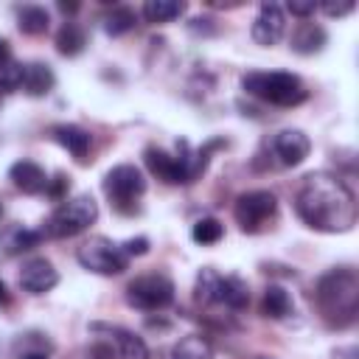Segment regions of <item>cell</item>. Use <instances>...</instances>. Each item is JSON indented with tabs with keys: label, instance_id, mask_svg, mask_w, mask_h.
Instances as JSON below:
<instances>
[{
	"label": "cell",
	"instance_id": "obj_1",
	"mask_svg": "<svg viewBox=\"0 0 359 359\" xmlns=\"http://www.w3.org/2000/svg\"><path fill=\"white\" fill-rule=\"evenodd\" d=\"M294 210L303 224L320 233H348L359 216L353 191L345 185V180L328 171H314L300 182Z\"/></svg>",
	"mask_w": 359,
	"mask_h": 359
},
{
	"label": "cell",
	"instance_id": "obj_2",
	"mask_svg": "<svg viewBox=\"0 0 359 359\" xmlns=\"http://www.w3.org/2000/svg\"><path fill=\"white\" fill-rule=\"evenodd\" d=\"M219 146H224V140H210L202 149H191L188 140H177V154H168L160 146H149L143 151V163L157 180H163L168 185H191L194 180H199L205 174L210 151Z\"/></svg>",
	"mask_w": 359,
	"mask_h": 359
},
{
	"label": "cell",
	"instance_id": "obj_3",
	"mask_svg": "<svg viewBox=\"0 0 359 359\" xmlns=\"http://www.w3.org/2000/svg\"><path fill=\"white\" fill-rule=\"evenodd\" d=\"M314 300L323 320L334 328H345L359 311V275L351 266H337L320 275L314 286Z\"/></svg>",
	"mask_w": 359,
	"mask_h": 359
},
{
	"label": "cell",
	"instance_id": "obj_4",
	"mask_svg": "<svg viewBox=\"0 0 359 359\" xmlns=\"http://www.w3.org/2000/svg\"><path fill=\"white\" fill-rule=\"evenodd\" d=\"M241 90L247 95H255L266 104L275 107H297L309 98L306 84L300 81V76L286 73V70H247L241 76Z\"/></svg>",
	"mask_w": 359,
	"mask_h": 359
},
{
	"label": "cell",
	"instance_id": "obj_5",
	"mask_svg": "<svg viewBox=\"0 0 359 359\" xmlns=\"http://www.w3.org/2000/svg\"><path fill=\"white\" fill-rule=\"evenodd\" d=\"M98 219V202L90 194H79L65 199L45 222V238H70L84 233Z\"/></svg>",
	"mask_w": 359,
	"mask_h": 359
},
{
	"label": "cell",
	"instance_id": "obj_6",
	"mask_svg": "<svg viewBox=\"0 0 359 359\" xmlns=\"http://www.w3.org/2000/svg\"><path fill=\"white\" fill-rule=\"evenodd\" d=\"M104 191H107V196L118 213H135L137 199L146 194V180H143L140 168H135L132 163H121V165H112L107 171Z\"/></svg>",
	"mask_w": 359,
	"mask_h": 359
},
{
	"label": "cell",
	"instance_id": "obj_7",
	"mask_svg": "<svg viewBox=\"0 0 359 359\" xmlns=\"http://www.w3.org/2000/svg\"><path fill=\"white\" fill-rule=\"evenodd\" d=\"M76 261L95 275H121L129 266V255L121 244H115L107 236H93L76 250Z\"/></svg>",
	"mask_w": 359,
	"mask_h": 359
},
{
	"label": "cell",
	"instance_id": "obj_8",
	"mask_svg": "<svg viewBox=\"0 0 359 359\" xmlns=\"http://www.w3.org/2000/svg\"><path fill=\"white\" fill-rule=\"evenodd\" d=\"M275 213H278V196L266 188L244 191L233 205V216L244 233H261L275 219Z\"/></svg>",
	"mask_w": 359,
	"mask_h": 359
},
{
	"label": "cell",
	"instance_id": "obj_9",
	"mask_svg": "<svg viewBox=\"0 0 359 359\" xmlns=\"http://www.w3.org/2000/svg\"><path fill=\"white\" fill-rule=\"evenodd\" d=\"M171 300H174V283L163 272L137 275L126 286V303L140 311H160V309L171 306Z\"/></svg>",
	"mask_w": 359,
	"mask_h": 359
},
{
	"label": "cell",
	"instance_id": "obj_10",
	"mask_svg": "<svg viewBox=\"0 0 359 359\" xmlns=\"http://www.w3.org/2000/svg\"><path fill=\"white\" fill-rule=\"evenodd\" d=\"M266 151H269L272 163H278L283 168H294L309 157L311 140L300 129H280L266 140Z\"/></svg>",
	"mask_w": 359,
	"mask_h": 359
},
{
	"label": "cell",
	"instance_id": "obj_11",
	"mask_svg": "<svg viewBox=\"0 0 359 359\" xmlns=\"http://www.w3.org/2000/svg\"><path fill=\"white\" fill-rule=\"evenodd\" d=\"M283 31H286V14H283V8L278 3H261L258 17L252 20V28H250L252 42L261 45V48H272L275 42H280Z\"/></svg>",
	"mask_w": 359,
	"mask_h": 359
},
{
	"label": "cell",
	"instance_id": "obj_12",
	"mask_svg": "<svg viewBox=\"0 0 359 359\" xmlns=\"http://www.w3.org/2000/svg\"><path fill=\"white\" fill-rule=\"evenodd\" d=\"M90 328L98 331V334H107L109 345L115 348V356H121V359H149V345L135 331H129L123 325H112V323H93Z\"/></svg>",
	"mask_w": 359,
	"mask_h": 359
},
{
	"label": "cell",
	"instance_id": "obj_13",
	"mask_svg": "<svg viewBox=\"0 0 359 359\" xmlns=\"http://www.w3.org/2000/svg\"><path fill=\"white\" fill-rule=\"evenodd\" d=\"M59 283V272L48 258H28L20 269V286L28 294H45Z\"/></svg>",
	"mask_w": 359,
	"mask_h": 359
},
{
	"label": "cell",
	"instance_id": "obj_14",
	"mask_svg": "<svg viewBox=\"0 0 359 359\" xmlns=\"http://www.w3.org/2000/svg\"><path fill=\"white\" fill-rule=\"evenodd\" d=\"M50 137H53L62 149H67L79 163L87 160L90 146H93V135H90L87 129L76 126V123H56V126H50Z\"/></svg>",
	"mask_w": 359,
	"mask_h": 359
},
{
	"label": "cell",
	"instance_id": "obj_15",
	"mask_svg": "<svg viewBox=\"0 0 359 359\" xmlns=\"http://www.w3.org/2000/svg\"><path fill=\"white\" fill-rule=\"evenodd\" d=\"M8 180L17 191L22 194H45V185H48V177H45V168L36 165L34 160H17L11 168H8Z\"/></svg>",
	"mask_w": 359,
	"mask_h": 359
},
{
	"label": "cell",
	"instance_id": "obj_16",
	"mask_svg": "<svg viewBox=\"0 0 359 359\" xmlns=\"http://www.w3.org/2000/svg\"><path fill=\"white\" fill-rule=\"evenodd\" d=\"M39 241H45V230H31L22 224H6L0 230V250L6 255H22L34 250Z\"/></svg>",
	"mask_w": 359,
	"mask_h": 359
},
{
	"label": "cell",
	"instance_id": "obj_17",
	"mask_svg": "<svg viewBox=\"0 0 359 359\" xmlns=\"http://www.w3.org/2000/svg\"><path fill=\"white\" fill-rule=\"evenodd\" d=\"M53 87H56V76H53L50 65H45V62H28V65H22L20 90H22L25 95L42 98V95H48Z\"/></svg>",
	"mask_w": 359,
	"mask_h": 359
},
{
	"label": "cell",
	"instance_id": "obj_18",
	"mask_svg": "<svg viewBox=\"0 0 359 359\" xmlns=\"http://www.w3.org/2000/svg\"><path fill=\"white\" fill-rule=\"evenodd\" d=\"M213 306H227L233 311H241L250 306V289L238 275H219L216 286V303Z\"/></svg>",
	"mask_w": 359,
	"mask_h": 359
},
{
	"label": "cell",
	"instance_id": "obj_19",
	"mask_svg": "<svg viewBox=\"0 0 359 359\" xmlns=\"http://www.w3.org/2000/svg\"><path fill=\"white\" fill-rule=\"evenodd\" d=\"M325 31H323V25H317V22H300L294 31H292V50L294 53H300V56H311V53H317V50H323V45H325Z\"/></svg>",
	"mask_w": 359,
	"mask_h": 359
},
{
	"label": "cell",
	"instance_id": "obj_20",
	"mask_svg": "<svg viewBox=\"0 0 359 359\" xmlns=\"http://www.w3.org/2000/svg\"><path fill=\"white\" fill-rule=\"evenodd\" d=\"M292 311H294V303H292V297H289V292H286L283 286L272 283V286L264 289V300H261V314H264V317H269V320H283V317H289Z\"/></svg>",
	"mask_w": 359,
	"mask_h": 359
},
{
	"label": "cell",
	"instance_id": "obj_21",
	"mask_svg": "<svg viewBox=\"0 0 359 359\" xmlns=\"http://www.w3.org/2000/svg\"><path fill=\"white\" fill-rule=\"evenodd\" d=\"M168 359H213V345L202 334H188L174 342Z\"/></svg>",
	"mask_w": 359,
	"mask_h": 359
},
{
	"label": "cell",
	"instance_id": "obj_22",
	"mask_svg": "<svg viewBox=\"0 0 359 359\" xmlns=\"http://www.w3.org/2000/svg\"><path fill=\"white\" fill-rule=\"evenodd\" d=\"M87 48V34L79 22H62V28L56 31V50L62 56H79Z\"/></svg>",
	"mask_w": 359,
	"mask_h": 359
},
{
	"label": "cell",
	"instance_id": "obj_23",
	"mask_svg": "<svg viewBox=\"0 0 359 359\" xmlns=\"http://www.w3.org/2000/svg\"><path fill=\"white\" fill-rule=\"evenodd\" d=\"M17 25H20L22 34L39 36L50 25V14L42 6H22V8H17Z\"/></svg>",
	"mask_w": 359,
	"mask_h": 359
},
{
	"label": "cell",
	"instance_id": "obj_24",
	"mask_svg": "<svg viewBox=\"0 0 359 359\" xmlns=\"http://www.w3.org/2000/svg\"><path fill=\"white\" fill-rule=\"evenodd\" d=\"M180 14H185V3H177V0H149V3H143V17L149 22H171Z\"/></svg>",
	"mask_w": 359,
	"mask_h": 359
},
{
	"label": "cell",
	"instance_id": "obj_25",
	"mask_svg": "<svg viewBox=\"0 0 359 359\" xmlns=\"http://www.w3.org/2000/svg\"><path fill=\"white\" fill-rule=\"evenodd\" d=\"M135 25H137V14H135V8H129V6H115V8L104 17V31H107L109 36L129 34Z\"/></svg>",
	"mask_w": 359,
	"mask_h": 359
},
{
	"label": "cell",
	"instance_id": "obj_26",
	"mask_svg": "<svg viewBox=\"0 0 359 359\" xmlns=\"http://www.w3.org/2000/svg\"><path fill=\"white\" fill-rule=\"evenodd\" d=\"M222 236H224V224H222L219 219H213V216H202V219L194 222V227H191V238H194L196 244H202V247L219 244Z\"/></svg>",
	"mask_w": 359,
	"mask_h": 359
},
{
	"label": "cell",
	"instance_id": "obj_27",
	"mask_svg": "<svg viewBox=\"0 0 359 359\" xmlns=\"http://www.w3.org/2000/svg\"><path fill=\"white\" fill-rule=\"evenodd\" d=\"M20 81H22V65L11 62L8 67L0 70V93H14V90H20Z\"/></svg>",
	"mask_w": 359,
	"mask_h": 359
},
{
	"label": "cell",
	"instance_id": "obj_28",
	"mask_svg": "<svg viewBox=\"0 0 359 359\" xmlns=\"http://www.w3.org/2000/svg\"><path fill=\"white\" fill-rule=\"evenodd\" d=\"M67 191H70V177L67 174H56L53 180H48V185H45V194L50 196V199H56V202H65L67 199Z\"/></svg>",
	"mask_w": 359,
	"mask_h": 359
},
{
	"label": "cell",
	"instance_id": "obj_29",
	"mask_svg": "<svg viewBox=\"0 0 359 359\" xmlns=\"http://www.w3.org/2000/svg\"><path fill=\"white\" fill-rule=\"evenodd\" d=\"M317 8H323L328 17H345V14H351V11L356 8V3H353V0H345V3H331V0H325V3L317 6Z\"/></svg>",
	"mask_w": 359,
	"mask_h": 359
},
{
	"label": "cell",
	"instance_id": "obj_30",
	"mask_svg": "<svg viewBox=\"0 0 359 359\" xmlns=\"http://www.w3.org/2000/svg\"><path fill=\"white\" fill-rule=\"evenodd\" d=\"M121 247H123V252H126L129 258H135V255H146V252H149V238H146V236H137V238L123 241Z\"/></svg>",
	"mask_w": 359,
	"mask_h": 359
},
{
	"label": "cell",
	"instance_id": "obj_31",
	"mask_svg": "<svg viewBox=\"0 0 359 359\" xmlns=\"http://www.w3.org/2000/svg\"><path fill=\"white\" fill-rule=\"evenodd\" d=\"M87 359H115V348H112L109 342L98 339V342H93V345L87 348Z\"/></svg>",
	"mask_w": 359,
	"mask_h": 359
},
{
	"label": "cell",
	"instance_id": "obj_32",
	"mask_svg": "<svg viewBox=\"0 0 359 359\" xmlns=\"http://www.w3.org/2000/svg\"><path fill=\"white\" fill-rule=\"evenodd\" d=\"M286 8L294 14V17H311L317 11V3L314 0H289Z\"/></svg>",
	"mask_w": 359,
	"mask_h": 359
},
{
	"label": "cell",
	"instance_id": "obj_33",
	"mask_svg": "<svg viewBox=\"0 0 359 359\" xmlns=\"http://www.w3.org/2000/svg\"><path fill=\"white\" fill-rule=\"evenodd\" d=\"M210 22H213V20H202V17H196V20L188 22V28H191L194 34H213L216 25H210Z\"/></svg>",
	"mask_w": 359,
	"mask_h": 359
},
{
	"label": "cell",
	"instance_id": "obj_34",
	"mask_svg": "<svg viewBox=\"0 0 359 359\" xmlns=\"http://www.w3.org/2000/svg\"><path fill=\"white\" fill-rule=\"evenodd\" d=\"M11 62H14V56H11V45H8V39L0 36V70L8 67Z\"/></svg>",
	"mask_w": 359,
	"mask_h": 359
},
{
	"label": "cell",
	"instance_id": "obj_35",
	"mask_svg": "<svg viewBox=\"0 0 359 359\" xmlns=\"http://www.w3.org/2000/svg\"><path fill=\"white\" fill-rule=\"evenodd\" d=\"M20 359H48V353L45 351H22Z\"/></svg>",
	"mask_w": 359,
	"mask_h": 359
},
{
	"label": "cell",
	"instance_id": "obj_36",
	"mask_svg": "<svg viewBox=\"0 0 359 359\" xmlns=\"http://www.w3.org/2000/svg\"><path fill=\"white\" fill-rule=\"evenodd\" d=\"M11 303V294H8V289H6V283L0 280V306H8Z\"/></svg>",
	"mask_w": 359,
	"mask_h": 359
},
{
	"label": "cell",
	"instance_id": "obj_37",
	"mask_svg": "<svg viewBox=\"0 0 359 359\" xmlns=\"http://www.w3.org/2000/svg\"><path fill=\"white\" fill-rule=\"evenodd\" d=\"M59 11H65V14H73V11H79V3H59Z\"/></svg>",
	"mask_w": 359,
	"mask_h": 359
},
{
	"label": "cell",
	"instance_id": "obj_38",
	"mask_svg": "<svg viewBox=\"0 0 359 359\" xmlns=\"http://www.w3.org/2000/svg\"><path fill=\"white\" fill-rule=\"evenodd\" d=\"M0 216H3V205H0Z\"/></svg>",
	"mask_w": 359,
	"mask_h": 359
},
{
	"label": "cell",
	"instance_id": "obj_39",
	"mask_svg": "<svg viewBox=\"0 0 359 359\" xmlns=\"http://www.w3.org/2000/svg\"><path fill=\"white\" fill-rule=\"evenodd\" d=\"M258 359H269V356H258Z\"/></svg>",
	"mask_w": 359,
	"mask_h": 359
}]
</instances>
